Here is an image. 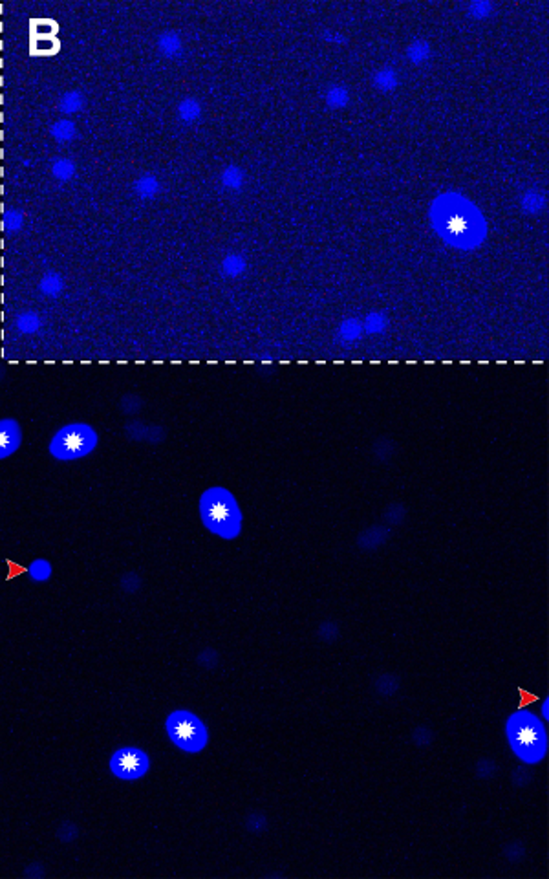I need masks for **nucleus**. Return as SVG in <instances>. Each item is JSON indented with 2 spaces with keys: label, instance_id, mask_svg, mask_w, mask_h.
<instances>
[{
  "label": "nucleus",
  "instance_id": "obj_18",
  "mask_svg": "<svg viewBox=\"0 0 549 879\" xmlns=\"http://www.w3.org/2000/svg\"><path fill=\"white\" fill-rule=\"evenodd\" d=\"M160 180L154 176V174H143L139 178L134 182V193L139 196L142 200H152L156 198L157 193H160Z\"/></svg>",
  "mask_w": 549,
  "mask_h": 879
},
{
  "label": "nucleus",
  "instance_id": "obj_35",
  "mask_svg": "<svg viewBox=\"0 0 549 879\" xmlns=\"http://www.w3.org/2000/svg\"><path fill=\"white\" fill-rule=\"evenodd\" d=\"M22 225V213L21 211H11L8 215V229L19 231Z\"/></svg>",
  "mask_w": 549,
  "mask_h": 879
},
{
  "label": "nucleus",
  "instance_id": "obj_12",
  "mask_svg": "<svg viewBox=\"0 0 549 879\" xmlns=\"http://www.w3.org/2000/svg\"><path fill=\"white\" fill-rule=\"evenodd\" d=\"M372 86L381 94H390L399 86V73L392 66H383L372 75Z\"/></svg>",
  "mask_w": 549,
  "mask_h": 879
},
{
  "label": "nucleus",
  "instance_id": "obj_32",
  "mask_svg": "<svg viewBox=\"0 0 549 879\" xmlns=\"http://www.w3.org/2000/svg\"><path fill=\"white\" fill-rule=\"evenodd\" d=\"M374 455L379 458L381 462H385L387 458L394 455V444L392 442H388V440H379L376 444V449H374Z\"/></svg>",
  "mask_w": 549,
  "mask_h": 879
},
{
  "label": "nucleus",
  "instance_id": "obj_21",
  "mask_svg": "<svg viewBox=\"0 0 549 879\" xmlns=\"http://www.w3.org/2000/svg\"><path fill=\"white\" fill-rule=\"evenodd\" d=\"M52 136L59 142H68L75 136V125H73V121L70 120H59L55 125L52 126Z\"/></svg>",
  "mask_w": 549,
  "mask_h": 879
},
{
  "label": "nucleus",
  "instance_id": "obj_7",
  "mask_svg": "<svg viewBox=\"0 0 549 879\" xmlns=\"http://www.w3.org/2000/svg\"><path fill=\"white\" fill-rule=\"evenodd\" d=\"M22 444V429L13 418L0 419V460L15 455Z\"/></svg>",
  "mask_w": 549,
  "mask_h": 879
},
{
  "label": "nucleus",
  "instance_id": "obj_11",
  "mask_svg": "<svg viewBox=\"0 0 549 879\" xmlns=\"http://www.w3.org/2000/svg\"><path fill=\"white\" fill-rule=\"evenodd\" d=\"M220 185H222L225 191L238 193V191L246 185V171H244L240 165H236V163L225 165V167L222 169V173H220Z\"/></svg>",
  "mask_w": 549,
  "mask_h": 879
},
{
  "label": "nucleus",
  "instance_id": "obj_1",
  "mask_svg": "<svg viewBox=\"0 0 549 879\" xmlns=\"http://www.w3.org/2000/svg\"><path fill=\"white\" fill-rule=\"evenodd\" d=\"M200 518L209 533L224 540H235L240 537L244 526V515L235 495L222 486L205 489L200 497Z\"/></svg>",
  "mask_w": 549,
  "mask_h": 879
},
{
  "label": "nucleus",
  "instance_id": "obj_24",
  "mask_svg": "<svg viewBox=\"0 0 549 879\" xmlns=\"http://www.w3.org/2000/svg\"><path fill=\"white\" fill-rule=\"evenodd\" d=\"M383 517H385V520L388 522V526H399V524L405 520V517H407V509H405L403 504L394 502L385 509V515H383Z\"/></svg>",
  "mask_w": 549,
  "mask_h": 879
},
{
  "label": "nucleus",
  "instance_id": "obj_15",
  "mask_svg": "<svg viewBox=\"0 0 549 879\" xmlns=\"http://www.w3.org/2000/svg\"><path fill=\"white\" fill-rule=\"evenodd\" d=\"M325 105L331 110H343L350 105V90L345 84H331L325 90Z\"/></svg>",
  "mask_w": 549,
  "mask_h": 879
},
{
  "label": "nucleus",
  "instance_id": "obj_6",
  "mask_svg": "<svg viewBox=\"0 0 549 879\" xmlns=\"http://www.w3.org/2000/svg\"><path fill=\"white\" fill-rule=\"evenodd\" d=\"M151 769V757L139 746H121L110 757V771L121 780H137Z\"/></svg>",
  "mask_w": 549,
  "mask_h": 879
},
{
  "label": "nucleus",
  "instance_id": "obj_30",
  "mask_svg": "<svg viewBox=\"0 0 549 879\" xmlns=\"http://www.w3.org/2000/svg\"><path fill=\"white\" fill-rule=\"evenodd\" d=\"M320 39L326 42V44H337V46H343L346 42V35L339 30H331V28H326L320 32Z\"/></svg>",
  "mask_w": 549,
  "mask_h": 879
},
{
  "label": "nucleus",
  "instance_id": "obj_2",
  "mask_svg": "<svg viewBox=\"0 0 549 879\" xmlns=\"http://www.w3.org/2000/svg\"><path fill=\"white\" fill-rule=\"evenodd\" d=\"M505 737L511 751L523 764H539L548 755V729L542 718L533 712H512L505 722Z\"/></svg>",
  "mask_w": 549,
  "mask_h": 879
},
{
  "label": "nucleus",
  "instance_id": "obj_20",
  "mask_svg": "<svg viewBox=\"0 0 549 879\" xmlns=\"http://www.w3.org/2000/svg\"><path fill=\"white\" fill-rule=\"evenodd\" d=\"M494 2L491 0H472L465 8L467 17H471L474 21H485L494 13Z\"/></svg>",
  "mask_w": 549,
  "mask_h": 879
},
{
  "label": "nucleus",
  "instance_id": "obj_34",
  "mask_svg": "<svg viewBox=\"0 0 549 879\" xmlns=\"http://www.w3.org/2000/svg\"><path fill=\"white\" fill-rule=\"evenodd\" d=\"M529 777H531V775L528 773V769L517 768L514 771H512V784L518 786V788H522V786H526L529 782Z\"/></svg>",
  "mask_w": 549,
  "mask_h": 879
},
{
  "label": "nucleus",
  "instance_id": "obj_16",
  "mask_svg": "<svg viewBox=\"0 0 549 879\" xmlns=\"http://www.w3.org/2000/svg\"><path fill=\"white\" fill-rule=\"evenodd\" d=\"M176 114H178V120L185 125H194V123H198L200 117H202V105H200V101L196 97H185L178 103L176 106Z\"/></svg>",
  "mask_w": 549,
  "mask_h": 879
},
{
  "label": "nucleus",
  "instance_id": "obj_9",
  "mask_svg": "<svg viewBox=\"0 0 549 879\" xmlns=\"http://www.w3.org/2000/svg\"><path fill=\"white\" fill-rule=\"evenodd\" d=\"M363 334H365V330H363V321L357 319V317H346V319L340 321L339 326H337L335 341L340 343V345L350 346V345L359 343Z\"/></svg>",
  "mask_w": 549,
  "mask_h": 879
},
{
  "label": "nucleus",
  "instance_id": "obj_33",
  "mask_svg": "<svg viewBox=\"0 0 549 879\" xmlns=\"http://www.w3.org/2000/svg\"><path fill=\"white\" fill-rule=\"evenodd\" d=\"M379 681H381L383 689H379L377 692H379L381 696H385V689H390V692H392V694H394V692H398V680H396L394 676L383 674L381 678H379Z\"/></svg>",
  "mask_w": 549,
  "mask_h": 879
},
{
  "label": "nucleus",
  "instance_id": "obj_29",
  "mask_svg": "<svg viewBox=\"0 0 549 879\" xmlns=\"http://www.w3.org/2000/svg\"><path fill=\"white\" fill-rule=\"evenodd\" d=\"M319 638L326 643H331L334 639L339 638V627L335 625L334 621H325L322 625L319 627Z\"/></svg>",
  "mask_w": 549,
  "mask_h": 879
},
{
  "label": "nucleus",
  "instance_id": "obj_14",
  "mask_svg": "<svg viewBox=\"0 0 549 879\" xmlns=\"http://www.w3.org/2000/svg\"><path fill=\"white\" fill-rule=\"evenodd\" d=\"M407 61L414 66H423L430 61L432 57V46H430L429 41H425V39H414L410 44L407 46Z\"/></svg>",
  "mask_w": 549,
  "mask_h": 879
},
{
  "label": "nucleus",
  "instance_id": "obj_10",
  "mask_svg": "<svg viewBox=\"0 0 549 879\" xmlns=\"http://www.w3.org/2000/svg\"><path fill=\"white\" fill-rule=\"evenodd\" d=\"M548 207V196L539 189H528L520 196V209L523 215L537 216Z\"/></svg>",
  "mask_w": 549,
  "mask_h": 879
},
{
  "label": "nucleus",
  "instance_id": "obj_31",
  "mask_svg": "<svg viewBox=\"0 0 549 879\" xmlns=\"http://www.w3.org/2000/svg\"><path fill=\"white\" fill-rule=\"evenodd\" d=\"M497 773V764L491 759H481L476 764V775L480 779H491L492 775Z\"/></svg>",
  "mask_w": 549,
  "mask_h": 879
},
{
  "label": "nucleus",
  "instance_id": "obj_3",
  "mask_svg": "<svg viewBox=\"0 0 549 879\" xmlns=\"http://www.w3.org/2000/svg\"><path fill=\"white\" fill-rule=\"evenodd\" d=\"M471 209V205L447 204V211H450L452 215L438 216L439 225H436L439 236L445 242L449 240V236H452V240L449 242L450 246L461 247L465 252H471V249H476L480 246L481 242L485 240L487 233L483 220H471V216H467V213ZM438 220H434V222H438Z\"/></svg>",
  "mask_w": 549,
  "mask_h": 879
},
{
  "label": "nucleus",
  "instance_id": "obj_13",
  "mask_svg": "<svg viewBox=\"0 0 549 879\" xmlns=\"http://www.w3.org/2000/svg\"><path fill=\"white\" fill-rule=\"evenodd\" d=\"M157 50L163 57L180 59L183 55V41L178 32H165L157 39Z\"/></svg>",
  "mask_w": 549,
  "mask_h": 879
},
{
  "label": "nucleus",
  "instance_id": "obj_25",
  "mask_svg": "<svg viewBox=\"0 0 549 879\" xmlns=\"http://www.w3.org/2000/svg\"><path fill=\"white\" fill-rule=\"evenodd\" d=\"M52 173L57 180H70L75 174V165L70 160H55Z\"/></svg>",
  "mask_w": 549,
  "mask_h": 879
},
{
  "label": "nucleus",
  "instance_id": "obj_17",
  "mask_svg": "<svg viewBox=\"0 0 549 879\" xmlns=\"http://www.w3.org/2000/svg\"><path fill=\"white\" fill-rule=\"evenodd\" d=\"M247 261L240 253H229V255L224 256V261L220 262V270L224 273L225 277H231V278H238L242 277L244 273L247 272Z\"/></svg>",
  "mask_w": 549,
  "mask_h": 879
},
{
  "label": "nucleus",
  "instance_id": "obj_28",
  "mask_svg": "<svg viewBox=\"0 0 549 879\" xmlns=\"http://www.w3.org/2000/svg\"><path fill=\"white\" fill-rule=\"evenodd\" d=\"M432 740H434V735H432V731H430V729L423 728V726H421V728L414 729L412 742L416 744L418 748H429L430 744H432Z\"/></svg>",
  "mask_w": 549,
  "mask_h": 879
},
{
  "label": "nucleus",
  "instance_id": "obj_22",
  "mask_svg": "<svg viewBox=\"0 0 549 879\" xmlns=\"http://www.w3.org/2000/svg\"><path fill=\"white\" fill-rule=\"evenodd\" d=\"M30 576H32L33 581L37 583L48 581V579L52 577V565H50L46 559L33 560L32 566H30Z\"/></svg>",
  "mask_w": 549,
  "mask_h": 879
},
{
  "label": "nucleus",
  "instance_id": "obj_4",
  "mask_svg": "<svg viewBox=\"0 0 549 879\" xmlns=\"http://www.w3.org/2000/svg\"><path fill=\"white\" fill-rule=\"evenodd\" d=\"M99 444V436L94 427L83 422L64 425L53 435L50 442V455L55 460L72 462L92 455Z\"/></svg>",
  "mask_w": 549,
  "mask_h": 879
},
{
  "label": "nucleus",
  "instance_id": "obj_23",
  "mask_svg": "<svg viewBox=\"0 0 549 879\" xmlns=\"http://www.w3.org/2000/svg\"><path fill=\"white\" fill-rule=\"evenodd\" d=\"M83 106V95L72 90L68 94L63 95V100L59 103V110L63 112V114H73V112H77L79 108Z\"/></svg>",
  "mask_w": 549,
  "mask_h": 879
},
{
  "label": "nucleus",
  "instance_id": "obj_26",
  "mask_svg": "<svg viewBox=\"0 0 549 879\" xmlns=\"http://www.w3.org/2000/svg\"><path fill=\"white\" fill-rule=\"evenodd\" d=\"M41 290L44 293H48V295H57L63 290V281H61L57 273H48L46 277L42 278Z\"/></svg>",
  "mask_w": 549,
  "mask_h": 879
},
{
  "label": "nucleus",
  "instance_id": "obj_19",
  "mask_svg": "<svg viewBox=\"0 0 549 879\" xmlns=\"http://www.w3.org/2000/svg\"><path fill=\"white\" fill-rule=\"evenodd\" d=\"M388 325H390V319H388V315L385 312H370L363 319V330L370 335L385 334Z\"/></svg>",
  "mask_w": 549,
  "mask_h": 879
},
{
  "label": "nucleus",
  "instance_id": "obj_36",
  "mask_svg": "<svg viewBox=\"0 0 549 879\" xmlns=\"http://www.w3.org/2000/svg\"><path fill=\"white\" fill-rule=\"evenodd\" d=\"M542 718H544V720H549V700H548V698H546V700L542 701Z\"/></svg>",
  "mask_w": 549,
  "mask_h": 879
},
{
  "label": "nucleus",
  "instance_id": "obj_27",
  "mask_svg": "<svg viewBox=\"0 0 549 879\" xmlns=\"http://www.w3.org/2000/svg\"><path fill=\"white\" fill-rule=\"evenodd\" d=\"M17 326L24 334H30V332H35L41 326V319L35 314H24L17 319Z\"/></svg>",
  "mask_w": 549,
  "mask_h": 879
},
{
  "label": "nucleus",
  "instance_id": "obj_8",
  "mask_svg": "<svg viewBox=\"0 0 549 879\" xmlns=\"http://www.w3.org/2000/svg\"><path fill=\"white\" fill-rule=\"evenodd\" d=\"M388 539H390V528L377 524V526H370V528L363 529L359 537H357V546L363 551H376L377 548L387 545Z\"/></svg>",
  "mask_w": 549,
  "mask_h": 879
},
{
  "label": "nucleus",
  "instance_id": "obj_5",
  "mask_svg": "<svg viewBox=\"0 0 549 879\" xmlns=\"http://www.w3.org/2000/svg\"><path fill=\"white\" fill-rule=\"evenodd\" d=\"M171 742L185 753H202L209 744V729L198 715L180 709L171 712L165 722Z\"/></svg>",
  "mask_w": 549,
  "mask_h": 879
}]
</instances>
